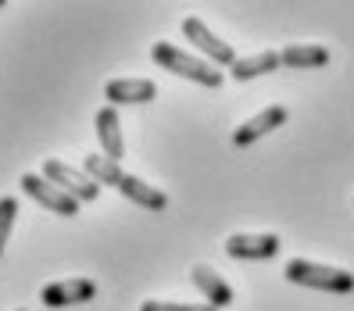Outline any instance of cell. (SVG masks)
<instances>
[{
  "mask_svg": "<svg viewBox=\"0 0 354 311\" xmlns=\"http://www.w3.org/2000/svg\"><path fill=\"white\" fill-rule=\"evenodd\" d=\"M283 276L297 286L308 290H322V294H351L354 290V276L347 268H333V265H315V261H304V258H290Z\"/></svg>",
  "mask_w": 354,
  "mask_h": 311,
  "instance_id": "cell-1",
  "label": "cell"
},
{
  "mask_svg": "<svg viewBox=\"0 0 354 311\" xmlns=\"http://www.w3.org/2000/svg\"><path fill=\"white\" fill-rule=\"evenodd\" d=\"M151 57L158 61L161 68H169V72L190 79V82H201V86H207V90L222 86V72L212 65V61H201V57L186 54V50L172 47V44H154L151 47Z\"/></svg>",
  "mask_w": 354,
  "mask_h": 311,
  "instance_id": "cell-2",
  "label": "cell"
},
{
  "mask_svg": "<svg viewBox=\"0 0 354 311\" xmlns=\"http://www.w3.org/2000/svg\"><path fill=\"white\" fill-rule=\"evenodd\" d=\"M44 176L47 182H54L57 190H65L72 200H97V194H100V186L82 172V169H72V164H65V161H57V158H47L44 161Z\"/></svg>",
  "mask_w": 354,
  "mask_h": 311,
  "instance_id": "cell-3",
  "label": "cell"
},
{
  "mask_svg": "<svg viewBox=\"0 0 354 311\" xmlns=\"http://www.w3.org/2000/svg\"><path fill=\"white\" fill-rule=\"evenodd\" d=\"M183 36L190 39V44H197V50L212 61L215 68H233L236 65V50L225 44V39H218L212 29H207L197 15H190V18H183Z\"/></svg>",
  "mask_w": 354,
  "mask_h": 311,
  "instance_id": "cell-4",
  "label": "cell"
},
{
  "mask_svg": "<svg viewBox=\"0 0 354 311\" xmlns=\"http://www.w3.org/2000/svg\"><path fill=\"white\" fill-rule=\"evenodd\" d=\"M22 190H26V197H32L36 204H44L47 211H54L61 218L79 215V200H72L65 190H57L54 182H47L44 176H36V172H26L22 176Z\"/></svg>",
  "mask_w": 354,
  "mask_h": 311,
  "instance_id": "cell-5",
  "label": "cell"
},
{
  "mask_svg": "<svg viewBox=\"0 0 354 311\" xmlns=\"http://www.w3.org/2000/svg\"><path fill=\"white\" fill-rule=\"evenodd\" d=\"M279 236L276 233H233L225 236V254L236 261H268L279 254Z\"/></svg>",
  "mask_w": 354,
  "mask_h": 311,
  "instance_id": "cell-6",
  "label": "cell"
},
{
  "mask_svg": "<svg viewBox=\"0 0 354 311\" xmlns=\"http://www.w3.org/2000/svg\"><path fill=\"white\" fill-rule=\"evenodd\" d=\"M97 297V283L93 279H61V283H50L44 286V301L47 308H68V304H86Z\"/></svg>",
  "mask_w": 354,
  "mask_h": 311,
  "instance_id": "cell-7",
  "label": "cell"
},
{
  "mask_svg": "<svg viewBox=\"0 0 354 311\" xmlns=\"http://www.w3.org/2000/svg\"><path fill=\"white\" fill-rule=\"evenodd\" d=\"M93 126H97V140H100V151L108 161H122L126 158V143H122V126H118V111L111 108V104H104V108L97 111L93 118Z\"/></svg>",
  "mask_w": 354,
  "mask_h": 311,
  "instance_id": "cell-8",
  "label": "cell"
},
{
  "mask_svg": "<svg viewBox=\"0 0 354 311\" xmlns=\"http://www.w3.org/2000/svg\"><path fill=\"white\" fill-rule=\"evenodd\" d=\"M283 122H286V108H283V104H272V108L258 111L254 118H247L243 126L233 133V143H236V147H251L254 140H261V136H268L272 129H279Z\"/></svg>",
  "mask_w": 354,
  "mask_h": 311,
  "instance_id": "cell-9",
  "label": "cell"
},
{
  "mask_svg": "<svg viewBox=\"0 0 354 311\" xmlns=\"http://www.w3.org/2000/svg\"><path fill=\"white\" fill-rule=\"evenodd\" d=\"M104 97H108L111 108H118V104H151L158 97V86L151 79H111L104 86Z\"/></svg>",
  "mask_w": 354,
  "mask_h": 311,
  "instance_id": "cell-10",
  "label": "cell"
},
{
  "mask_svg": "<svg viewBox=\"0 0 354 311\" xmlns=\"http://www.w3.org/2000/svg\"><path fill=\"white\" fill-rule=\"evenodd\" d=\"M190 283L201 290V294H204V301L207 304H212V308H229V304H233V286H229L218 272H215V268H207V265H194L190 268Z\"/></svg>",
  "mask_w": 354,
  "mask_h": 311,
  "instance_id": "cell-11",
  "label": "cell"
},
{
  "mask_svg": "<svg viewBox=\"0 0 354 311\" xmlns=\"http://www.w3.org/2000/svg\"><path fill=\"white\" fill-rule=\"evenodd\" d=\"M115 190L122 194V197H129L133 204H140V207H147V211H165L169 207V197H165L158 186H151V182H143L140 176H122V182L115 186Z\"/></svg>",
  "mask_w": 354,
  "mask_h": 311,
  "instance_id": "cell-12",
  "label": "cell"
},
{
  "mask_svg": "<svg viewBox=\"0 0 354 311\" xmlns=\"http://www.w3.org/2000/svg\"><path fill=\"white\" fill-rule=\"evenodd\" d=\"M283 68H297V72H311V68H322L329 65V50L319 44H290L279 50Z\"/></svg>",
  "mask_w": 354,
  "mask_h": 311,
  "instance_id": "cell-13",
  "label": "cell"
},
{
  "mask_svg": "<svg viewBox=\"0 0 354 311\" xmlns=\"http://www.w3.org/2000/svg\"><path fill=\"white\" fill-rule=\"evenodd\" d=\"M279 65H283L279 50H261V54H251V57H236V65L229 68V75H233L236 82H247V79H254V75L276 72Z\"/></svg>",
  "mask_w": 354,
  "mask_h": 311,
  "instance_id": "cell-14",
  "label": "cell"
},
{
  "mask_svg": "<svg viewBox=\"0 0 354 311\" xmlns=\"http://www.w3.org/2000/svg\"><path fill=\"white\" fill-rule=\"evenodd\" d=\"M82 172H86L97 186H118L122 182V164H115V161H108L104 154H86L82 158Z\"/></svg>",
  "mask_w": 354,
  "mask_h": 311,
  "instance_id": "cell-15",
  "label": "cell"
},
{
  "mask_svg": "<svg viewBox=\"0 0 354 311\" xmlns=\"http://www.w3.org/2000/svg\"><path fill=\"white\" fill-rule=\"evenodd\" d=\"M15 218H18V200L15 197H0V254H4V243L15 229Z\"/></svg>",
  "mask_w": 354,
  "mask_h": 311,
  "instance_id": "cell-16",
  "label": "cell"
},
{
  "mask_svg": "<svg viewBox=\"0 0 354 311\" xmlns=\"http://www.w3.org/2000/svg\"><path fill=\"white\" fill-rule=\"evenodd\" d=\"M140 311H218L212 304H176V301H147Z\"/></svg>",
  "mask_w": 354,
  "mask_h": 311,
  "instance_id": "cell-17",
  "label": "cell"
},
{
  "mask_svg": "<svg viewBox=\"0 0 354 311\" xmlns=\"http://www.w3.org/2000/svg\"><path fill=\"white\" fill-rule=\"evenodd\" d=\"M18 311H26V308H18Z\"/></svg>",
  "mask_w": 354,
  "mask_h": 311,
  "instance_id": "cell-18",
  "label": "cell"
}]
</instances>
